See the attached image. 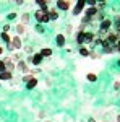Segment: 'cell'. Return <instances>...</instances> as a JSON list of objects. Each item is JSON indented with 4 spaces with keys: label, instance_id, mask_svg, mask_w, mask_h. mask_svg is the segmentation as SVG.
<instances>
[{
    "label": "cell",
    "instance_id": "obj_1",
    "mask_svg": "<svg viewBox=\"0 0 120 122\" xmlns=\"http://www.w3.org/2000/svg\"><path fill=\"white\" fill-rule=\"evenodd\" d=\"M34 16H36V21L39 25H46L50 21V16H49V11H44V10H37L36 13H34Z\"/></svg>",
    "mask_w": 120,
    "mask_h": 122
},
{
    "label": "cell",
    "instance_id": "obj_2",
    "mask_svg": "<svg viewBox=\"0 0 120 122\" xmlns=\"http://www.w3.org/2000/svg\"><path fill=\"white\" fill-rule=\"evenodd\" d=\"M23 47V41L19 36H15V38H11V42L8 44V51H18Z\"/></svg>",
    "mask_w": 120,
    "mask_h": 122
},
{
    "label": "cell",
    "instance_id": "obj_3",
    "mask_svg": "<svg viewBox=\"0 0 120 122\" xmlns=\"http://www.w3.org/2000/svg\"><path fill=\"white\" fill-rule=\"evenodd\" d=\"M104 41H106V42H109L110 46H115V44L119 42V36H117V33H115V31H109V33H107V36L104 38Z\"/></svg>",
    "mask_w": 120,
    "mask_h": 122
},
{
    "label": "cell",
    "instance_id": "obj_4",
    "mask_svg": "<svg viewBox=\"0 0 120 122\" xmlns=\"http://www.w3.org/2000/svg\"><path fill=\"white\" fill-rule=\"evenodd\" d=\"M112 28V21L110 20H104V21H101V25H99V33H109Z\"/></svg>",
    "mask_w": 120,
    "mask_h": 122
},
{
    "label": "cell",
    "instance_id": "obj_5",
    "mask_svg": "<svg viewBox=\"0 0 120 122\" xmlns=\"http://www.w3.org/2000/svg\"><path fill=\"white\" fill-rule=\"evenodd\" d=\"M84 7H86V2H84V0H78L76 5L73 7V15H80L84 10Z\"/></svg>",
    "mask_w": 120,
    "mask_h": 122
},
{
    "label": "cell",
    "instance_id": "obj_6",
    "mask_svg": "<svg viewBox=\"0 0 120 122\" xmlns=\"http://www.w3.org/2000/svg\"><path fill=\"white\" fill-rule=\"evenodd\" d=\"M2 60H3V64H5V68H7L8 72H13V70L16 68V64H15V62L10 59V57H5V59H2Z\"/></svg>",
    "mask_w": 120,
    "mask_h": 122
},
{
    "label": "cell",
    "instance_id": "obj_7",
    "mask_svg": "<svg viewBox=\"0 0 120 122\" xmlns=\"http://www.w3.org/2000/svg\"><path fill=\"white\" fill-rule=\"evenodd\" d=\"M70 7H72V3L67 2V0H58V2H57V10L67 11V10H70Z\"/></svg>",
    "mask_w": 120,
    "mask_h": 122
},
{
    "label": "cell",
    "instance_id": "obj_8",
    "mask_svg": "<svg viewBox=\"0 0 120 122\" xmlns=\"http://www.w3.org/2000/svg\"><path fill=\"white\" fill-rule=\"evenodd\" d=\"M42 60H44V57L41 56L39 52H36V54H33V56H31V64H33V65H41V64H42Z\"/></svg>",
    "mask_w": 120,
    "mask_h": 122
},
{
    "label": "cell",
    "instance_id": "obj_9",
    "mask_svg": "<svg viewBox=\"0 0 120 122\" xmlns=\"http://www.w3.org/2000/svg\"><path fill=\"white\" fill-rule=\"evenodd\" d=\"M97 13H99V10L96 8V7H89V8L86 10V11H84V16H86V18H94V16H96V15H97Z\"/></svg>",
    "mask_w": 120,
    "mask_h": 122
},
{
    "label": "cell",
    "instance_id": "obj_10",
    "mask_svg": "<svg viewBox=\"0 0 120 122\" xmlns=\"http://www.w3.org/2000/svg\"><path fill=\"white\" fill-rule=\"evenodd\" d=\"M16 68H18L21 73H26V72H29V67H28V64H26L24 60H19V62H16Z\"/></svg>",
    "mask_w": 120,
    "mask_h": 122
},
{
    "label": "cell",
    "instance_id": "obj_11",
    "mask_svg": "<svg viewBox=\"0 0 120 122\" xmlns=\"http://www.w3.org/2000/svg\"><path fill=\"white\" fill-rule=\"evenodd\" d=\"M94 38H96V34H94L92 31H84V42L92 44V42H94Z\"/></svg>",
    "mask_w": 120,
    "mask_h": 122
},
{
    "label": "cell",
    "instance_id": "obj_12",
    "mask_svg": "<svg viewBox=\"0 0 120 122\" xmlns=\"http://www.w3.org/2000/svg\"><path fill=\"white\" fill-rule=\"evenodd\" d=\"M11 78H13V73L8 72V70H5V72L0 73V81H10Z\"/></svg>",
    "mask_w": 120,
    "mask_h": 122
},
{
    "label": "cell",
    "instance_id": "obj_13",
    "mask_svg": "<svg viewBox=\"0 0 120 122\" xmlns=\"http://www.w3.org/2000/svg\"><path fill=\"white\" fill-rule=\"evenodd\" d=\"M102 49H104V52H106V54H112V52L115 51V46H110L109 42H106V41H104V42H102Z\"/></svg>",
    "mask_w": 120,
    "mask_h": 122
},
{
    "label": "cell",
    "instance_id": "obj_14",
    "mask_svg": "<svg viewBox=\"0 0 120 122\" xmlns=\"http://www.w3.org/2000/svg\"><path fill=\"white\" fill-rule=\"evenodd\" d=\"M65 34H57V38H55V42H57V46L58 47H63L65 46Z\"/></svg>",
    "mask_w": 120,
    "mask_h": 122
},
{
    "label": "cell",
    "instance_id": "obj_15",
    "mask_svg": "<svg viewBox=\"0 0 120 122\" xmlns=\"http://www.w3.org/2000/svg\"><path fill=\"white\" fill-rule=\"evenodd\" d=\"M76 42H78L80 46H83V44H84V31H83V29L78 31V34H76Z\"/></svg>",
    "mask_w": 120,
    "mask_h": 122
},
{
    "label": "cell",
    "instance_id": "obj_16",
    "mask_svg": "<svg viewBox=\"0 0 120 122\" xmlns=\"http://www.w3.org/2000/svg\"><path fill=\"white\" fill-rule=\"evenodd\" d=\"M49 16H50V21L58 20V10H57V8H50V10H49Z\"/></svg>",
    "mask_w": 120,
    "mask_h": 122
},
{
    "label": "cell",
    "instance_id": "obj_17",
    "mask_svg": "<svg viewBox=\"0 0 120 122\" xmlns=\"http://www.w3.org/2000/svg\"><path fill=\"white\" fill-rule=\"evenodd\" d=\"M36 86H37V78L34 76V78H31L28 83H26V90H34Z\"/></svg>",
    "mask_w": 120,
    "mask_h": 122
},
{
    "label": "cell",
    "instance_id": "obj_18",
    "mask_svg": "<svg viewBox=\"0 0 120 122\" xmlns=\"http://www.w3.org/2000/svg\"><path fill=\"white\" fill-rule=\"evenodd\" d=\"M39 54H41L42 57H50L52 56V49H50V47H44V49L39 51Z\"/></svg>",
    "mask_w": 120,
    "mask_h": 122
},
{
    "label": "cell",
    "instance_id": "obj_19",
    "mask_svg": "<svg viewBox=\"0 0 120 122\" xmlns=\"http://www.w3.org/2000/svg\"><path fill=\"white\" fill-rule=\"evenodd\" d=\"M0 38H2V41H3V42H7V46L11 42V36H10L8 33H0Z\"/></svg>",
    "mask_w": 120,
    "mask_h": 122
},
{
    "label": "cell",
    "instance_id": "obj_20",
    "mask_svg": "<svg viewBox=\"0 0 120 122\" xmlns=\"http://www.w3.org/2000/svg\"><path fill=\"white\" fill-rule=\"evenodd\" d=\"M89 54H91V51H89L88 47H84V46L80 47V56L81 57H89Z\"/></svg>",
    "mask_w": 120,
    "mask_h": 122
},
{
    "label": "cell",
    "instance_id": "obj_21",
    "mask_svg": "<svg viewBox=\"0 0 120 122\" xmlns=\"http://www.w3.org/2000/svg\"><path fill=\"white\" fill-rule=\"evenodd\" d=\"M37 5L41 7V10H44V11H49V3H47L46 0H37Z\"/></svg>",
    "mask_w": 120,
    "mask_h": 122
},
{
    "label": "cell",
    "instance_id": "obj_22",
    "mask_svg": "<svg viewBox=\"0 0 120 122\" xmlns=\"http://www.w3.org/2000/svg\"><path fill=\"white\" fill-rule=\"evenodd\" d=\"M24 31H26V26H24V25H21V23L16 25V34H18V36L24 34Z\"/></svg>",
    "mask_w": 120,
    "mask_h": 122
},
{
    "label": "cell",
    "instance_id": "obj_23",
    "mask_svg": "<svg viewBox=\"0 0 120 122\" xmlns=\"http://www.w3.org/2000/svg\"><path fill=\"white\" fill-rule=\"evenodd\" d=\"M86 80H88L89 83H94V81L97 80V75H96V73H88V75H86Z\"/></svg>",
    "mask_w": 120,
    "mask_h": 122
},
{
    "label": "cell",
    "instance_id": "obj_24",
    "mask_svg": "<svg viewBox=\"0 0 120 122\" xmlns=\"http://www.w3.org/2000/svg\"><path fill=\"white\" fill-rule=\"evenodd\" d=\"M28 21H29V15L28 13H23V16H21V25H28Z\"/></svg>",
    "mask_w": 120,
    "mask_h": 122
},
{
    "label": "cell",
    "instance_id": "obj_25",
    "mask_svg": "<svg viewBox=\"0 0 120 122\" xmlns=\"http://www.w3.org/2000/svg\"><path fill=\"white\" fill-rule=\"evenodd\" d=\"M36 31H37V33H44V26L37 23V25H36Z\"/></svg>",
    "mask_w": 120,
    "mask_h": 122
},
{
    "label": "cell",
    "instance_id": "obj_26",
    "mask_svg": "<svg viewBox=\"0 0 120 122\" xmlns=\"http://www.w3.org/2000/svg\"><path fill=\"white\" fill-rule=\"evenodd\" d=\"M31 78H34V76H33V75H24V76H23V78H21V80H23L24 83H28V81H29V80H31Z\"/></svg>",
    "mask_w": 120,
    "mask_h": 122
},
{
    "label": "cell",
    "instance_id": "obj_27",
    "mask_svg": "<svg viewBox=\"0 0 120 122\" xmlns=\"http://www.w3.org/2000/svg\"><path fill=\"white\" fill-rule=\"evenodd\" d=\"M89 57H91V59H99L101 56H99V54H96V52H92V51H91V54H89Z\"/></svg>",
    "mask_w": 120,
    "mask_h": 122
},
{
    "label": "cell",
    "instance_id": "obj_28",
    "mask_svg": "<svg viewBox=\"0 0 120 122\" xmlns=\"http://www.w3.org/2000/svg\"><path fill=\"white\" fill-rule=\"evenodd\" d=\"M23 49H24V51H26L28 54H31V52H33V47H31V46H24Z\"/></svg>",
    "mask_w": 120,
    "mask_h": 122
},
{
    "label": "cell",
    "instance_id": "obj_29",
    "mask_svg": "<svg viewBox=\"0 0 120 122\" xmlns=\"http://www.w3.org/2000/svg\"><path fill=\"white\" fill-rule=\"evenodd\" d=\"M8 31H10V25H5L3 29H2V33H8Z\"/></svg>",
    "mask_w": 120,
    "mask_h": 122
},
{
    "label": "cell",
    "instance_id": "obj_30",
    "mask_svg": "<svg viewBox=\"0 0 120 122\" xmlns=\"http://www.w3.org/2000/svg\"><path fill=\"white\" fill-rule=\"evenodd\" d=\"M88 5L89 7H96V0H88Z\"/></svg>",
    "mask_w": 120,
    "mask_h": 122
},
{
    "label": "cell",
    "instance_id": "obj_31",
    "mask_svg": "<svg viewBox=\"0 0 120 122\" xmlns=\"http://www.w3.org/2000/svg\"><path fill=\"white\" fill-rule=\"evenodd\" d=\"M16 15H18V13H10V15H8V20H15V18H16Z\"/></svg>",
    "mask_w": 120,
    "mask_h": 122
},
{
    "label": "cell",
    "instance_id": "obj_32",
    "mask_svg": "<svg viewBox=\"0 0 120 122\" xmlns=\"http://www.w3.org/2000/svg\"><path fill=\"white\" fill-rule=\"evenodd\" d=\"M114 88L119 90V88H120V81H115V83H114Z\"/></svg>",
    "mask_w": 120,
    "mask_h": 122
},
{
    "label": "cell",
    "instance_id": "obj_33",
    "mask_svg": "<svg viewBox=\"0 0 120 122\" xmlns=\"http://www.w3.org/2000/svg\"><path fill=\"white\" fill-rule=\"evenodd\" d=\"M3 52H5V49H3V46H2V44H0V56H2Z\"/></svg>",
    "mask_w": 120,
    "mask_h": 122
},
{
    "label": "cell",
    "instance_id": "obj_34",
    "mask_svg": "<svg viewBox=\"0 0 120 122\" xmlns=\"http://www.w3.org/2000/svg\"><path fill=\"white\" fill-rule=\"evenodd\" d=\"M115 51H117V52L120 54V46H115Z\"/></svg>",
    "mask_w": 120,
    "mask_h": 122
},
{
    "label": "cell",
    "instance_id": "obj_35",
    "mask_svg": "<svg viewBox=\"0 0 120 122\" xmlns=\"http://www.w3.org/2000/svg\"><path fill=\"white\" fill-rule=\"evenodd\" d=\"M89 122H96V119H92V117H89Z\"/></svg>",
    "mask_w": 120,
    "mask_h": 122
},
{
    "label": "cell",
    "instance_id": "obj_36",
    "mask_svg": "<svg viewBox=\"0 0 120 122\" xmlns=\"http://www.w3.org/2000/svg\"><path fill=\"white\" fill-rule=\"evenodd\" d=\"M117 122H120V114H119V116H117Z\"/></svg>",
    "mask_w": 120,
    "mask_h": 122
},
{
    "label": "cell",
    "instance_id": "obj_37",
    "mask_svg": "<svg viewBox=\"0 0 120 122\" xmlns=\"http://www.w3.org/2000/svg\"><path fill=\"white\" fill-rule=\"evenodd\" d=\"M117 65H119V67H120V60H119V62H117Z\"/></svg>",
    "mask_w": 120,
    "mask_h": 122
},
{
    "label": "cell",
    "instance_id": "obj_38",
    "mask_svg": "<svg viewBox=\"0 0 120 122\" xmlns=\"http://www.w3.org/2000/svg\"><path fill=\"white\" fill-rule=\"evenodd\" d=\"M47 122H49V121H47Z\"/></svg>",
    "mask_w": 120,
    "mask_h": 122
}]
</instances>
